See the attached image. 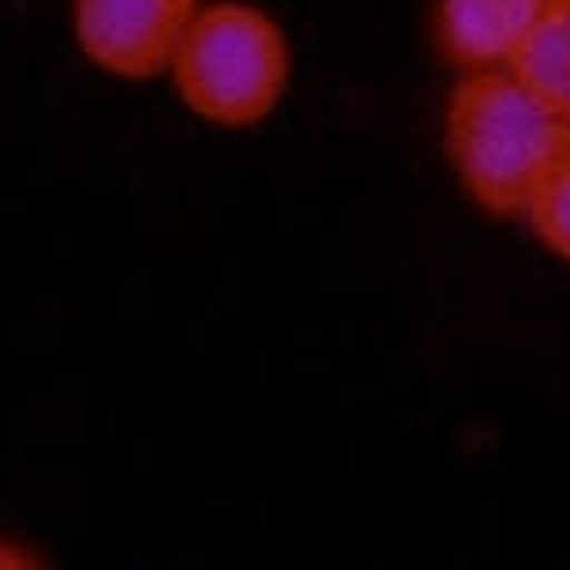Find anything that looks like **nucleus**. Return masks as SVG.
<instances>
[{
  "instance_id": "obj_1",
  "label": "nucleus",
  "mask_w": 570,
  "mask_h": 570,
  "mask_svg": "<svg viewBox=\"0 0 570 570\" xmlns=\"http://www.w3.org/2000/svg\"><path fill=\"white\" fill-rule=\"evenodd\" d=\"M444 154L473 206L492 217H525L570 160V120L511 68L466 71L444 101Z\"/></svg>"
},
{
  "instance_id": "obj_2",
  "label": "nucleus",
  "mask_w": 570,
  "mask_h": 570,
  "mask_svg": "<svg viewBox=\"0 0 570 570\" xmlns=\"http://www.w3.org/2000/svg\"><path fill=\"white\" fill-rule=\"evenodd\" d=\"M292 38L254 0H202L168 79L179 101L213 127L268 120L292 86Z\"/></svg>"
},
{
  "instance_id": "obj_3",
  "label": "nucleus",
  "mask_w": 570,
  "mask_h": 570,
  "mask_svg": "<svg viewBox=\"0 0 570 570\" xmlns=\"http://www.w3.org/2000/svg\"><path fill=\"white\" fill-rule=\"evenodd\" d=\"M202 0H71L75 46L94 68L124 82L171 71Z\"/></svg>"
},
{
  "instance_id": "obj_4",
  "label": "nucleus",
  "mask_w": 570,
  "mask_h": 570,
  "mask_svg": "<svg viewBox=\"0 0 570 570\" xmlns=\"http://www.w3.org/2000/svg\"><path fill=\"white\" fill-rule=\"evenodd\" d=\"M544 0H433V46L459 75L511 68Z\"/></svg>"
},
{
  "instance_id": "obj_5",
  "label": "nucleus",
  "mask_w": 570,
  "mask_h": 570,
  "mask_svg": "<svg viewBox=\"0 0 570 570\" xmlns=\"http://www.w3.org/2000/svg\"><path fill=\"white\" fill-rule=\"evenodd\" d=\"M511 71L570 120V0H544Z\"/></svg>"
},
{
  "instance_id": "obj_6",
  "label": "nucleus",
  "mask_w": 570,
  "mask_h": 570,
  "mask_svg": "<svg viewBox=\"0 0 570 570\" xmlns=\"http://www.w3.org/2000/svg\"><path fill=\"white\" fill-rule=\"evenodd\" d=\"M522 220L530 224V232L544 243L548 254L570 265V160L544 183Z\"/></svg>"
},
{
  "instance_id": "obj_7",
  "label": "nucleus",
  "mask_w": 570,
  "mask_h": 570,
  "mask_svg": "<svg viewBox=\"0 0 570 570\" xmlns=\"http://www.w3.org/2000/svg\"><path fill=\"white\" fill-rule=\"evenodd\" d=\"M0 570H49V567L41 563L38 552H30V548L0 537Z\"/></svg>"
}]
</instances>
